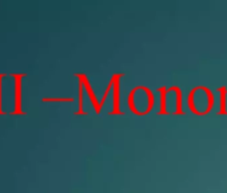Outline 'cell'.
Instances as JSON below:
<instances>
[{"mask_svg":"<svg viewBox=\"0 0 227 193\" xmlns=\"http://www.w3.org/2000/svg\"><path fill=\"white\" fill-rule=\"evenodd\" d=\"M214 106V97L211 90L207 87H199L192 89L189 94V109L196 116H204L211 111Z\"/></svg>","mask_w":227,"mask_h":193,"instance_id":"obj_1","label":"cell"},{"mask_svg":"<svg viewBox=\"0 0 227 193\" xmlns=\"http://www.w3.org/2000/svg\"><path fill=\"white\" fill-rule=\"evenodd\" d=\"M128 106L138 116H144L154 106V94L150 89L138 86L128 95Z\"/></svg>","mask_w":227,"mask_h":193,"instance_id":"obj_2","label":"cell"},{"mask_svg":"<svg viewBox=\"0 0 227 193\" xmlns=\"http://www.w3.org/2000/svg\"><path fill=\"white\" fill-rule=\"evenodd\" d=\"M159 91L163 93L160 97V110L159 114H184L180 110V91L174 94L175 87L172 89H159Z\"/></svg>","mask_w":227,"mask_h":193,"instance_id":"obj_3","label":"cell"},{"mask_svg":"<svg viewBox=\"0 0 227 193\" xmlns=\"http://www.w3.org/2000/svg\"><path fill=\"white\" fill-rule=\"evenodd\" d=\"M219 91H220L219 114H227V89H219Z\"/></svg>","mask_w":227,"mask_h":193,"instance_id":"obj_4","label":"cell"}]
</instances>
